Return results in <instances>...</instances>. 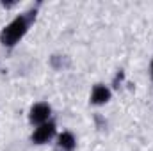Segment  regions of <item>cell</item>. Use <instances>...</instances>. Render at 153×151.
<instances>
[{"instance_id": "6da1fadb", "label": "cell", "mask_w": 153, "mask_h": 151, "mask_svg": "<svg viewBox=\"0 0 153 151\" xmlns=\"http://www.w3.org/2000/svg\"><path fill=\"white\" fill-rule=\"evenodd\" d=\"M36 20V9L18 14L16 18H13L2 30H0V43L5 48H13L16 46L22 39L25 38V34L29 32L32 21Z\"/></svg>"}, {"instance_id": "7a4b0ae2", "label": "cell", "mask_w": 153, "mask_h": 151, "mask_svg": "<svg viewBox=\"0 0 153 151\" xmlns=\"http://www.w3.org/2000/svg\"><path fill=\"white\" fill-rule=\"evenodd\" d=\"M55 132H57V126H55V123L50 119V121H46V123H43V124H39V126H34V132H32V135H30V141L34 142V144H48L53 137H55Z\"/></svg>"}, {"instance_id": "3957f363", "label": "cell", "mask_w": 153, "mask_h": 151, "mask_svg": "<svg viewBox=\"0 0 153 151\" xmlns=\"http://www.w3.org/2000/svg\"><path fill=\"white\" fill-rule=\"evenodd\" d=\"M50 117H52V107H50V103H46V101H38V103H34V105L30 107V110H29V121H30V124H34V126H39V124L50 121Z\"/></svg>"}, {"instance_id": "277c9868", "label": "cell", "mask_w": 153, "mask_h": 151, "mask_svg": "<svg viewBox=\"0 0 153 151\" xmlns=\"http://www.w3.org/2000/svg\"><path fill=\"white\" fill-rule=\"evenodd\" d=\"M111 98H112V91H111L109 85H105V84H94L93 89H91V94H89V103L100 107V105L109 103Z\"/></svg>"}, {"instance_id": "5b68a950", "label": "cell", "mask_w": 153, "mask_h": 151, "mask_svg": "<svg viewBox=\"0 0 153 151\" xmlns=\"http://www.w3.org/2000/svg\"><path fill=\"white\" fill-rule=\"evenodd\" d=\"M76 148V137L71 132H62L55 139V151H75Z\"/></svg>"}, {"instance_id": "8992f818", "label": "cell", "mask_w": 153, "mask_h": 151, "mask_svg": "<svg viewBox=\"0 0 153 151\" xmlns=\"http://www.w3.org/2000/svg\"><path fill=\"white\" fill-rule=\"evenodd\" d=\"M150 76H152V80H153V59H152V62H150Z\"/></svg>"}]
</instances>
